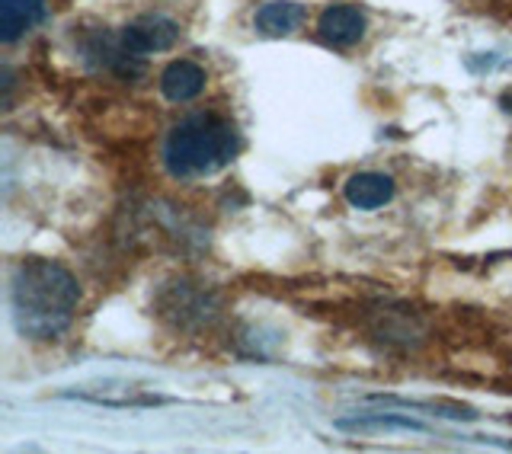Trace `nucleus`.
I'll use <instances>...</instances> for the list:
<instances>
[{
	"label": "nucleus",
	"instance_id": "nucleus-1",
	"mask_svg": "<svg viewBox=\"0 0 512 454\" xmlns=\"http://www.w3.org/2000/svg\"><path fill=\"white\" fill-rule=\"evenodd\" d=\"M77 301V279L52 259H26L13 275V320L29 339L61 336L71 327Z\"/></svg>",
	"mask_w": 512,
	"mask_h": 454
},
{
	"label": "nucleus",
	"instance_id": "nucleus-2",
	"mask_svg": "<svg viewBox=\"0 0 512 454\" xmlns=\"http://www.w3.org/2000/svg\"><path fill=\"white\" fill-rule=\"evenodd\" d=\"M237 154V132L221 116H189L164 144V164L173 176H205L228 167Z\"/></svg>",
	"mask_w": 512,
	"mask_h": 454
},
{
	"label": "nucleus",
	"instance_id": "nucleus-3",
	"mask_svg": "<svg viewBox=\"0 0 512 454\" xmlns=\"http://www.w3.org/2000/svg\"><path fill=\"white\" fill-rule=\"evenodd\" d=\"M119 39L132 55H151V52H164V48H170L180 39V26L167 20V16H144V20L125 26Z\"/></svg>",
	"mask_w": 512,
	"mask_h": 454
},
{
	"label": "nucleus",
	"instance_id": "nucleus-4",
	"mask_svg": "<svg viewBox=\"0 0 512 454\" xmlns=\"http://www.w3.org/2000/svg\"><path fill=\"white\" fill-rule=\"evenodd\" d=\"M317 29H320V36L333 45H356L365 36V16L359 7L340 4V7H330L320 13Z\"/></svg>",
	"mask_w": 512,
	"mask_h": 454
},
{
	"label": "nucleus",
	"instance_id": "nucleus-5",
	"mask_svg": "<svg viewBox=\"0 0 512 454\" xmlns=\"http://www.w3.org/2000/svg\"><path fill=\"white\" fill-rule=\"evenodd\" d=\"M160 90L170 103H189L205 90V71L196 61H173L160 74Z\"/></svg>",
	"mask_w": 512,
	"mask_h": 454
},
{
	"label": "nucleus",
	"instance_id": "nucleus-6",
	"mask_svg": "<svg viewBox=\"0 0 512 454\" xmlns=\"http://www.w3.org/2000/svg\"><path fill=\"white\" fill-rule=\"evenodd\" d=\"M45 20V0H0V39L16 42Z\"/></svg>",
	"mask_w": 512,
	"mask_h": 454
},
{
	"label": "nucleus",
	"instance_id": "nucleus-7",
	"mask_svg": "<svg viewBox=\"0 0 512 454\" xmlns=\"http://www.w3.org/2000/svg\"><path fill=\"white\" fill-rule=\"evenodd\" d=\"M346 202L352 208H381L384 202H391L394 196V180L384 173H356L352 180L346 183Z\"/></svg>",
	"mask_w": 512,
	"mask_h": 454
},
{
	"label": "nucleus",
	"instance_id": "nucleus-8",
	"mask_svg": "<svg viewBox=\"0 0 512 454\" xmlns=\"http://www.w3.org/2000/svg\"><path fill=\"white\" fill-rule=\"evenodd\" d=\"M304 20V7L292 4V0H276V4H266L260 13H256V29L263 36H288L295 32Z\"/></svg>",
	"mask_w": 512,
	"mask_h": 454
},
{
	"label": "nucleus",
	"instance_id": "nucleus-9",
	"mask_svg": "<svg viewBox=\"0 0 512 454\" xmlns=\"http://www.w3.org/2000/svg\"><path fill=\"white\" fill-rule=\"evenodd\" d=\"M336 429H349V432H365V429H397V432H429L426 423L410 416H397V413H372V416H359V419H340Z\"/></svg>",
	"mask_w": 512,
	"mask_h": 454
},
{
	"label": "nucleus",
	"instance_id": "nucleus-10",
	"mask_svg": "<svg viewBox=\"0 0 512 454\" xmlns=\"http://www.w3.org/2000/svg\"><path fill=\"white\" fill-rule=\"evenodd\" d=\"M503 109H506V112H512V93H506V96H503Z\"/></svg>",
	"mask_w": 512,
	"mask_h": 454
}]
</instances>
